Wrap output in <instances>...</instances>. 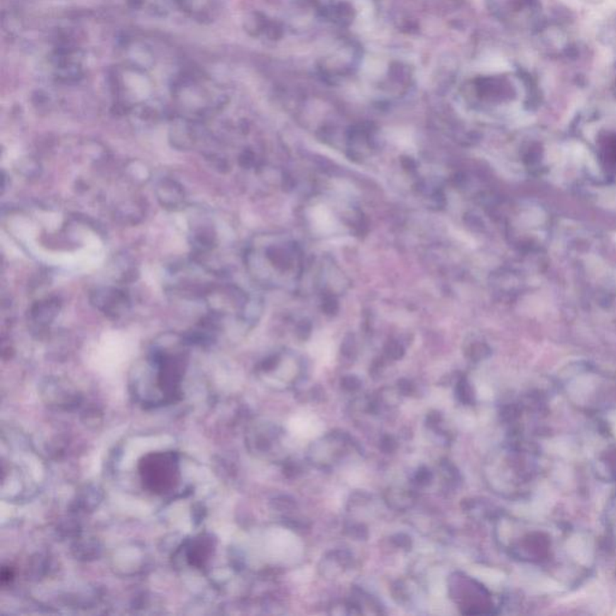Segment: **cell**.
Wrapping results in <instances>:
<instances>
[{"label":"cell","mask_w":616,"mask_h":616,"mask_svg":"<svg viewBox=\"0 0 616 616\" xmlns=\"http://www.w3.org/2000/svg\"><path fill=\"white\" fill-rule=\"evenodd\" d=\"M143 478L146 477L147 483L152 484V488L165 490L170 488L175 479V463L172 458L167 455H154L150 456L145 463Z\"/></svg>","instance_id":"cell-1"},{"label":"cell","mask_w":616,"mask_h":616,"mask_svg":"<svg viewBox=\"0 0 616 616\" xmlns=\"http://www.w3.org/2000/svg\"><path fill=\"white\" fill-rule=\"evenodd\" d=\"M94 304L97 307L112 316H119L122 314L123 309L127 308L129 304L128 297L123 292L115 290V289H103L98 290L94 294Z\"/></svg>","instance_id":"cell-2"},{"label":"cell","mask_w":616,"mask_h":616,"mask_svg":"<svg viewBox=\"0 0 616 616\" xmlns=\"http://www.w3.org/2000/svg\"><path fill=\"white\" fill-rule=\"evenodd\" d=\"M159 202L166 209H178L185 202L181 186L171 180H163L157 187Z\"/></svg>","instance_id":"cell-3"},{"label":"cell","mask_w":616,"mask_h":616,"mask_svg":"<svg viewBox=\"0 0 616 616\" xmlns=\"http://www.w3.org/2000/svg\"><path fill=\"white\" fill-rule=\"evenodd\" d=\"M58 312V302L53 300L44 301L40 302L38 306L33 309V318H35L38 321H51L52 318H55V314Z\"/></svg>","instance_id":"cell-4"},{"label":"cell","mask_w":616,"mask_h":616,"mask_svg":"<svg viewBox=\"0 0 616 616\" xmlns=\"http://www.w3.org/2000/svg\"><path fill=\"white\" fill-rule=\"evenodd\" d=\"M387 501L390 502L391 506L395 507L397 510H403L406 507L409 506V502L412 501L411 495L403 493L402 490L397 491H390L387 496Z\"/></svg>","instance_id":"cell-5"},{"label":"cell","mask_w":616,"mask_h":616,"mask_svg":"<svg viewBox=\"0 0 616 616\" xmlns=\"http://www.w3.org/2000/svg\"><path fill=\"white\" fill-rule=\"evenodd\" d=\"M417 480H418L419 484H427L431 480L430 471H419L417 473Z\"/></svg>","instance_id":"cell-6"},{"label":"cell","mask_w":616,"mask_h":616,"mask_svg":"<svg viewBox=\"0 0 616 616\" xmlns=\"http://www.w3.org/2000/svg\"><path fill=\"white\" fill-rule=\"evenodd\" d=\"M615 430H616V423H615Z\"/></svg>","instance_id":"cell-7"}]
</instances>
